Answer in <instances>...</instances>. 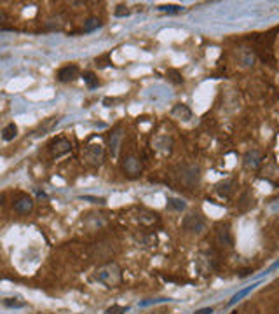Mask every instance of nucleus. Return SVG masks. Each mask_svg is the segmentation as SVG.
Returning <instances> with one entry per match:
<instances>
[{
  "label": "nucleus",
  "mask_w": 279,
  "mask_h": 314,
  "mask_svg": "<svg viewBox=\"0 0 279 314\" xmlns=\"http://www.w3.org/2000/svg\"><path fill=\"white\" fill-rule=\"evenodd\" d=\"M215 267H216V257L213 251H201V253H197V257H196L197 273L206 276V274L213 273Z\"/></svg>",
  "instance_id": "nucleus-5"
},
{
  "label": "nucleus",
  "mask_w": 279,
  "mask_h": 314,
  "mask_svg": "<svg viewBox=\"0 0 279 314\" xmlns=\"http://www.w3.org/2000/svg\"><path fill=\"white\" fill-rule=\"evenodd\" d=\"M129 311L128 306H112L105 311V314H126Z\"/></svg>",
  "instance_id": "nucleus-23"
},
{
  "label": "nucleus",
  "mask_w": 279,
  "mask_h": 314,
  "mask_svg": "<svg viewBox=\"0 0 279 314\" xmlns=\"http://www.w3.org/2000/svg\"><path fill=\"white\" fill-rule=\"evenodd\" d=\"M159 11H164V12H180L181 7L180 5H161Z\"/></svg>",
  "instance_id": "nucleus-27"
},
{
  "label": "nucleus",
  "mask_w": 279,
  "mask_h": 314,
  "mask_svg": "<svg viewBox=\"0 0 279 314\" xmlns=\"http://www.w3.org/2000/svg\"><path fill=\"white\" fill-rule=\"evenodd\" d=\"M243 164H244L246 169H257L262 164V154L258 150H249V152L244 154Z\"/></svg>",
  "instance_id": "nucleus-14"
},
{
  "label": "nucleus",
  "mask_w": 279,
  "mask_h": 314,
  "mask_svg": "<svg viewBox=\"0 0 279 314\" xmlns=\"http://www.w3.org/2000/svg\"><path fill=\"white\" fill-rule=\"evenodd\" d=\"M181 227H183L185 232H189V234H192V236H203L208 229V222L203 213L194 211V213H189L183 218Z\"/></svg>",
  "instance_id": "nucleus-3"
},
{
  "label": "nucleus",
  "mask_w": 279,
  "mask_h": 314,
  "mask_svg": "<svg viewBox=\"0 0 279 314\" xmlns=\"http://www.w3.org/2000/svg\"><path fill=\"white\" fill-rule=\"evenodd\" d=\"M49 150H51V156L53 157L67 156V154L72 152V143H70V140H67V138H56L54 142H51Z\"/></svg>",
  "instance_id": "nucleus-9"
},
{
  "label": "nucleus",
  "mask_w": 279,
  "mask_h": 314,
  "mask_svg": "<svg viewBox=\"0 0 279 314\" xmlns=\"http://www.w3.org/2000/svg\"><path fill=\"white\" fill-rule=\"evenodd\" d=\"M194 314H213V309H211V307H204V309L196 311Z\"/></svg>",
  "instance_id": "nucleus-29"
},
{
  "label": "nucleus",
  "mask_w": 279,
  "mask_h": 314,
  "mask_svg": "<svg viewBox=\"0 0 279 314\" xmlns=\"http://www.w3.org/2000/svg\"><path fill=\"white\" fill-rule=\"evenodd\" d=\"M95 279L106 288H117L122 283V269L117 262H106L95 271Z\"/></svg>",
  "instance_id": "nucleus-1"
},
{
  "label": "nucleus",
  "mask_w": 279,
  "mask_h": 314,
  "mask_svg": "<svg viewBox=\"0 0 279 314\" xmlns=\"http://www.w3.org/2000/svg\"><path fill=\"white\" fill-rule=\"evenodd\" d=\"M121 140H122V127H115L108 135V150L112 154V157H117L119 147H121Z\"/></svg>",
  "instance_id": "nucleus-12"
},
{
  "label": "nucleus",
  "mask_w": 279,
  "mask_h": 314,
  "mask_svg": "<svg viewBox=\"0 0 279 314\" xmlns=\"http://www.w3.org/2000/svg\"><path fill=\"white\" fill-rule=\"evenodd\" d=\"M168 78H170L171 82H174V84H181V82H183V77H181L180 72H178V70H168Z\"/></svg>",
  "instance_id": "nucleus-24"
},
{
  "label": "nucleus",
  "mask_w": 279,
  "mask_h": 314,
  "mask_svg": "<svg viewBox=\"0 0 279 314\" xmlns=\"http://www.w3.org/2000/svg\"><path fill=\"white\" fill-rule=\"evenodd\" d=\"M215 243L222 250H232V246H234V236H232L229 224H218L215 227Z\"/></svg>",
  "instance_id": "nucleus-4"
},
{
  "label": "nucleus",
  "mask_w": 279,
  "mask_h": 314,
  "mask_svg": "<svg viewBox=\"0 0 279 314\" xmlns=\"http://www.w3.org/2000/svg\"><path fill=\"white\" fill-rule=\"evenodd\" d=\"M255 286H257V284H251V286H248V288H246V290H243V292H239L238 295H234V299L230 300V304H236V302H238V300H241L243 297L248 295V293L251 292V290H255Z\"/></svg>",
  "instance_id": "nucleus-25"
},
{
  "label": "nucleus",
  "mask_w": 279,
  "mask_h": 314,
  "mask_svg": "<svg viewBox=\"0 0 279 314\" xmlns=\"http://www.w3.org/2000/svg\"><path fill=\"white\" fill-rule=\"evenodd\" d=\"M171 114H173V117H176V119H180V120H189L190 117H192L190 109L187 107V105H183V103L174 105L173 110H171Z\"/></svg>",
  "instance_id": "nucleus-16"
},
{
  "label": "nucleus",
  "mask_w": 279,
  "mask_h": 314,
  "mask_svg": "<svg viewBox=\"0 0 279 314\" xmlns=\"http://www.w3.org/2000/svg\"><path fill=\"white\" fill-rule=\"evenodd\" d=\"M82 199H86V201H96V202H105V199H96V197H89V196H86V197H82Z\"/></svg>",
  "instance_id": "nucleus-31"
},
{
  "label": "nucleus",
  "mask_w": 279,
  "mask_h": 314,
  "mask_svg": "<svg viewBox=\"0 0 279 314\" xmlns=\"http://www.w3.org/2000/svg\"><path fill=\"white\" fill-rule=\"evenodd\" d=\"M238 61L241 67H251V65L255 63V54H253V51H249V49H241Z\"/></svg>",
  "instance_id": "nucleus-17"
},
{
  "label": "nucleus",
  "mask_w": 279,
  "mask_h": 314,
  "mask_svg": "<svg viewBox=\"0 0 279 314\" xmlns=\"http://www.w3.org/2000/svg\"><path fill=\"white\" fill-rule=\"evenodd\" d=\"M128 14H129V9L126 7L124 4L117 5V9H115V16H117V18H124V16H128Z\"/></svg>",
  "instance_id": "nucleus-26"
},
{
  "label": "nucleus",
  "mask_w": 279,
  "mask_h": 314,
  "mask_svg": "<svg viewBox=\"0 0 279 314\" xmlns=\"http://www.w3.org/2000/svg\"><path fill=\"white\" fill-rule=\"evenodd\" d=\"M174 178L185 189H196L201 182V168L194 162H183L174 168Z\"/></svg>",
  "instance_id": "nucleus-2"
},
{
  "label": "nucleus",
  "mask_w": 279,
  "mask_h": 314,
  "mask_svg": "<svg viewBox=\"0 0 279 314\" xmlns=\"http://www.w3.org/2000/svg\"><path fill=\"white\" fill-rule=\"evenodd\" d=\"M4 306H7V307H23V302H16L14 299H5Z\"/></svg>",
  "instance_id": "nucleus-28"
},
{
  "label": "nucleus",
  "mask_w": 279,
  "mask_h": 314,
  "mask_svg": "<svg viewBox=\"0 0 279 314\" xmlns=\"http://www.w3.org/2000/svg\"><path fill=\"white\" fill-rule=\"evenodd\" d=\"M103 157H105V150L102 145H87L86 149V161L91 166H100L103 162Z\"/></svg>",
  "instance_id": "nucleus-8"
},
{
  "label": "nucleus",
  "mask_w": 279,
  "mask_h": 314,
  "mask_svg": "<svg viewBox=\"0 0 279 314\" xmlns=\"http://www.w3.org/2000/svg\"><path fill=\"white\" fill-rule=\"evenodd\" d=\"M168 208L173 209V211H183V209L187 208V204H185V201H181V199L168 197Z\"/></svg>",
  "instance_id": "nucleus-20"
},
{
  "label": "nucleus",
  "mask_w": 279,
  "mask_h": 314,
  "mask_svg": "<svg viewBox=\"0 0 279 314\" xmlns=\"http://www.w3.org/2000/svg\"><path fill=\"white\" fill-rule=\"evenodd\" d=\"M4 196H0V208H2V206H4Z\"/></svg>",
  "instance_id": "nucleus-32"
},
{
  "label": "nucleus",
  "mask_w": 279,
  "mask_h": 314,
  "mask_svg": "<svg viewBox=\"0 0 279 314\" xmlns=\"http://www.w3.org/2000/svg\"><path fill=\"white\" fill-rule=\"evenodd\" d=\"M121 168H122V173H124L126 176H129V178H136V176H140L141 171H143V164L140 161V157H136L135 154H128V156L124 157V161L121 162Z\"/></svg>",
  "instance_id": "nucleus-6"
},
{
  "label": "nucleus",
  "mask_w": 279,
  "mask_h": 314,
  "mask_svg": "<svg viewBox=\"0 0 279 314\" xmlns=\"http://www.w3.org/2000/svg\"><path fill=\"white\" fill-rule=\"evenodd\" d=\"M255 202L257 201H255V196L251 194V191H244L238 201L239 211H249L251 208H255Z\"/></svg>",
  "instance_id": "nucleus-15"
},
{
  "label": "nucleus",
  "mask_w": 279,
  "mask_h": 314,
  "mask_svg": "<svg viewBox=\"0 0 279 314\" xmlns=\"http://www.w3.org/2000/svg\"><path fill=\"white\" fill-rule=\"evenodd\" d=\"M236 189H238V182H236V180H223V182H220L215 185V194L223 199H227L234 194Z\"/></svg>",
  "instance_id": "nucleus-10"
},
{
  "label": "nucleus",
  "mask_w": 279,
  "mask_h": 314,
  "mask_svg": "<svg viewBox=\"0 0 279 314\" xmlns=\"http://www.w3.org/2000/svg\"><path fill=\"white\" fill-rule=\"evenodd\" d=\"M79 67L77 65H67V67H61L60 70H58L56 77L60 82H72V80H75L77 77H79Z\"/></svg>",
  "instance_id": "nucleus-11"
},
{
  "label": "nucleus",
  "mask_w": 279,
  "mask_h": 314,
  "mask_svg": "<svg viewBox=\"0 0 279 314\" xmlns=\"http://www.w3.org/2000/svg\"><path fill=\"white\" fill-rule=\"evenodd\" d=\"M34 199L30 197L28 194H18V197L12 201V209L19 215H27L30 211H34Z\"/></svg>",
  "instance_id": "nucleus-7"
},
{
  "label": "nucleus",
  "mask_w": 279,
  "mask_h": 314,
  "mask_svg": "<svg viewBox=\"0 0 279 314\" xmlns=\"http://www.w3.org/2000/svg\"><path fill=\"white\" fill-rule=\"evenodd\" d=\"M154 149L157 150L159 154H162V156H168V154H171V150H173V140L166 135L157 136V138L154 140Z\"/></svg>",
  "instance_id": "nucleus-13"
},
{
  "label": "nucleus",
  "mask_w": 279,
  "mask_h": 314,
  "mask_svg": "<svg viewBox=\"0 0 279 314\" xmlns=\"http://www.w3.org/2000/svg\"><path fill=\"white\" fill-rule=\"evenodd\" d=\"M16 136H18V126H16L14 122L7 124V126L2 129V138H4V142H11Z\"/></svg>",
  "instance_id": "nucleus-18"
},
{
  "label": "nucleus",
  "mask_w": 279,
  "mask_h": 314,
  "mask_svg": "<svg viewBox=\"0 0 279 314\" xmlns=\"http://www.w3.org/2000/svg\"><path fill=\"white\" fill-rule=\"evenodd\" d=\"M5 21H9V16H7V12H5V11H2V9H0V23H5Z\"/></svg>",
  "instance_id": "nucleus-30"
},
{
  "label": "nucleus",
  "mask_w": 279,
  "mask_h": 314,
  "mask_svg": "<svg viewBox=\"0 0 279 314\" xmlns=\"http://www.w3.org/2000/svg\"><path fill=\"white\" fill-rule=\"evenodd\" d=\"M61 26H63V21L60 18H51L49 21L45 23V28L47 30H60Z\"/></svg>",
  "instance_id": "nucleus-22"
},
{
  "label": "nucleus",
  "mask_w": 279,
  "mask_h": 314,
  "mask_svg": "<svg viewBox=\"0 0 279 314\" xmlns=\"http://www.w3.org/2000/svg\"><path fill=\"white\" fill-rule=\"evenodd\" d=\"M100 26H102V19L93 16V18H89L87 21H84V32H86V34H91V32L98 30Z\"/></svg>",
  "instance_id": "nucleus-19"
},
{
  "label": "nucleus",
  "mask_w": 279,
  "mask_h": 314,
  "mask_svg": "<svg viewBox=\"0 0 279 314\" xmlns=\"http://www.w3.org/2000/svg\"><path fill=\"white\" fill-rule=\"evenodd\" d=\"M84 80H86L87 86H89L91 89H95V87L100 86V80H98V77H96L95 74H86V75H84Z\"/></svg>",
  "instance_id": "nucleus-21"
}]
</instances>
